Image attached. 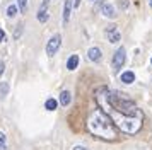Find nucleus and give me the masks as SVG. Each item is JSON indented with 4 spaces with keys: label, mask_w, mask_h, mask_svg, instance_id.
<instances>
[{
    "label": "nucleus",
    "mask_w": 152,
    "mask_h": 150,
    "mask_svg": "<svg viewBox=\"0 0 152 150\" xmlns=\"http://www.w3.org/2000/svg\"><path fill=\"white\" fill-rule=\"evenodd\" d=\"M120 79H121L123 84H132V82H135V74L128 70V72H123V74L120 75Z\"/></svg>",
    "instance_id": "obj_12"
},
{
    "label": "nucleus",
    "mask_w": 152,
    "mask_h": 150,
    "mask_svg": "<svg viewBox=\"0 0 152 150\" xmlns=\"http://www.w3.org/2000/svg\"><path fill=\"white\" fill-rule=\"evenodd\" d=\"M70 101H72V94H70L69 90H62V92H60V106H63V108H65V106H69L70 104Z\"/></svg>",
    "instance_id": "obj_10"
},
{
    "label": "nucleus",
    "mask_w": 152,
    "mask_h": 150,
    "mask_svg": "<svg viewBox=\"0 0 152 150\" xmlns=\"http://www.w3.org/2000/svg\"><path fill=\"white\" fill-rule=\"evenodd\" d=\"M17 27H19V29H15V33H14V38H15V39H17V38L21 36V33H22V24H21V26H17Z\"/></svg>",
    "instance_id": "obj_18"
},
{
    "label": "nucleus",
    "mask_w": 152,
    "mask_h": 150,
    "mask_svg": "<svg viewBox=\"0 0 152 150\" xmlns=\"http://www.w3.org/2000/svg\"><path fill=\"white\" fill-rule=\"evenodd\" d=\"M151 65H152V58H151Z\"/></svg>",
    "instance_id": "obj_25"
},
{
    "label": "nucleus",
    "mask_w": 152,
    "mask_h": 150,
    "mask_svg": "<svg viewBox=\"0 0 152 150\" xmlns=\"http://www.w3.org/2000/svg\"><path fill=\"white\" fill-rule=\"evenodd\" d=\"M9 94V82H0V95L5 97Z\"/></svg>",
    "instance_id": "obj_14"
},
{
    "label": "nucleus",
    "mask_w": 152,
    "mask_h": 150,
    "mask_svg": "<svg viewBox=\"0 0 152 150\" xmlns=\"http://www.w3.org/2000/svg\"><path fill=\"white\" fill-rule=\"evenodd\" d=\"M149 4H151V7H152V0H151V2H149Z\"/></svg>",
    "instance_id": "obj_24"
},
{
    "label": "nucleus",
    "mask_w": 152,
    "mask_h": 150,
    "mask_svg": "<svg viewBox=\"0 0 152 150\" xmlns=\"http://www.w3.org/2000/svg\"><path fill=\"white\" fill-rule=\"evenodd\" d=\"M60 44H62V36H60V34L51 36L50 41L46 43V55H48V56H53V55L60 50Z\"/></svg>",
    "instance_id": "obj_4"
},
{
    "label": "nucleus",
    "mask_w": 152,
    "mask_h": 150,
    "mask_svg": "<svg viewBox=\"0 0 152 150\" xmlns=\"http://www.w3.org/2000/svg\"><path fill=\"white\" fill-rule=\"evenodd\" d=\"M101 56H103V53H101L99 48L94 46V48H89V50H87V58H89L91 61H99Z\"/></svg>",
    "instance_id": "obj_8"
},
{
    "label": "nucleus",
    "mask_w": 152,
    "mask_h": 150,
    "mask_svg": "<svg viewBox=\"0 0 152 150\" xmlns=\"http://www.w3.org/2000/svg\"><path fill=\"white\" fill-rule=\"evenodd\" d=\"M125 61H126V50L123 46H120L115 51V55H113V72L115 74H120V70L125 65Z\"/></svg>",
    "instance_id": "obj_3"
},
{
    "label": "nucleus",
    "mask_w": 152,
    "mask_h": 150,
    "mask_svg": "<svg viewBox=\"0 0 152 150\" xmlns=\"http://www.w3.org/2000/svg\"><path fill=\"white\" fill-rule=\"evenodd\" d=\"M0 150H7V142H5V133L0 131Z\"/></svg>",
    "instance_id": "obj_16"
},
{
    "label": "nucleus",
    "mask_w": 152,
    "mask_h": 150,
    "mask_svg": "<svg viewBox=\"0 0 152 150\" xmlns=\"http://www.w3.org/2000/svg\"><path fill=\"white\" fill-rule=\"evenodd\" d=\"M79 67V55H70V58L67 60V70H75Z\"/></svg>",
    "instance_id": "obj_11"
},
{
    "label": "nucleus",
    "mask_w": 152,
    "mask_h": 150,
    "mask_svg": "<svg viewBox=\"0 0 152 150\" xmlns=\"http://www.w3.org/2000/svg\"><path fill=\"white\" fill-rule=\"evenodd\" d=\"M120 7H121V9H126V0H121V2H120Z\"/></svg>",
    "instance_id": "obj_21"
},
{
    "label": "nucleus",
    "mask_w": 152,
    "mask_h": 150,
    "mask_svg": "<svg viewBox=\"0 0 152 150\" xmlns=\"http://www.w3.org/2000/svg\"><path fill=\"white\" fill-rule=\"evenodd\" d=\"M101 14H104L106 17H110V19H113L116 14H115V7L111 5V4H103L101 5Z\"/></svg>",
    "instance_id": "obj_9"
},
{
    "label": "nucleus",
    "mask_w": 152,
    "mask_h": 150,
    "mask_svg": "<svg viewBox=\"0 0 152 150\" xmlns=\"http://www.w3.org/2000/svg\"><path fill=\"white\" fill-rule=\"evenodd\" d=\"M56 106H58V101H56V99H51V97L46 99V102H45V108L48 109V111H55Z\"/></svg>",
    "instance_id": "obj_13"
},
{
    "label": "nucleus",
    "mask_w": 152,
    "mask_h": 150,
    "mask_svg": "<svg viewBox=\"0 0 152 150\" xmlns=\"http://www.w3.org/2000/svg\"><path fill=\"white\" fill-rule=\"evenodd\" d=\"M96 101L99 108L110 116L120 131L126 135H135L142 128L144 113L138 109L135 102L128 99L118 90H110L108 87H101L96 92Z\"/></svg>",
    "instance_id": "obj_1"
},
{
    "label": "nucleus",
    "mask_w": 152,
    "mask_h": 150,
    "mask_svg": "<svg viewBox=\"0 0 152 150\" xmlns=\"http://www.w3.org/2000/svg\"><path fill=\"white\" fill-rule=\"evenodd\" d=\"M79 5H80V0H74V9H77Z\"/></svg>",
    "instance_id": "obj_23"
},
{
    "label": "nucleus",
    "mask_w": 152,
    "mask_h": 150,
    "mask_svg": "<svg viewBox=\"0 0 152 150\" xmlns=\"http://www.w3.org/2000/svg\"><path fill=\"white\" fill-rule=\"evenodd\" d=\"M72 150H87V149H86V147H80V145H77V147H74Z\"/></svg>",
    "instance_id": "obj_22"
},
{
    "label": "nucleus",
    "mask_w": 152,
    "mask_h": 150,
    "mask_svg": "<svg viewBox=\"0 0 152 150\" xmlns=\"http://www.w3.org/2000/svg\"><path fill=\"white\" fill-rule=\"evenodd\" d=\"M7 15L9 17H15L17 15V5H10L7 9Z\"/></svg>",
    "instance_id": "obj_17"
},
{
    "label": "nucleus",
    "mask_w": 152,
    "mask_h": 150,
    "mask_svg": "<svg viewBox=\"0 0 152 150\" xmlns=\"http://www.w3.org/2000/svg\"><path fill=\"white\" fill-rule=\"evenodd\" d=\"M86 130H87L92 136L101 138V140H108V142L116 140V136H118L116 125L113 123V119H111L101 108L94 109V111L87 116V119H86Z\"/></svg>",
    "instance_id": "obj_2"
},
{
    "label": "nucleus",
    "mask_w": 152,
    "mask_h": 150,
    "mask_svg": "<svg viewBox=\"0 0 152 150\" xmlns=\"http://www.w3.org/2000/svg\"><path fill=\"white\" fill-rule=\"evenodd\" d=\"M17 5H19V10L22 14L28 12V0H17Z\"/></svg>",
    "instance_id": "obj_15"
},
{
    "label": "nucleus",
    "mask_w": 152,
    "mask_h": 150,
    "mask_svg": "<svg viewBox=\"0 0 152 150\" xmlns=\"http://www.w3.org/2000/svg\"><path fill=\"white\" fill-rule=\"evenodd\" d=\"M72 7H74V0H65V5H63V24H69L70 15H72Z\"/></svg>",
    "instance_id": "obj_7"
},
{
    "label": "nucleus",
    "mask_w": 152,
    "mask_h": 150,
    "mask_svg": "<svg viewBox=\"0 0 152 150\" xmlns=\"http://www.w3.org/2000/svg\"><path fill=\"white\" fill-rule=\"evenodd\" d=\"M48 4L50 0H43V5L39 7V10H38V20L41 22V24H45L46 20H48Z\"/></svg>",
    "instance_id": "obj_6"
},
{
    "label": "nucleus",
    "mask_w": 152,
    "mask_h": 150,
    "mask_svg": "<svg viewBox=\"0 0 152 150\" xmlns=\"http://www.w3.org/2000/svg\"><path fill=\"white\" fill-rule=\"evenodd\" d=\"M2 41H5V31L4 29H0V43Z\"/></svg>",
    "instance_id": "obj_20"
},
{
    "label": "nucleus",
    "mask_w": 152,
    "mask_h": 150,
    "mask_svg": "<svg viewBox=\"0 0 152 150\" xmlns=\"http://www.w3.org/2000/svg\"><path fill=\"white\" fill-rule=\"evenodd\" d=\"M116 27H118L116 24H110L106 27V36H108L110 43H120V39H121V34H120V31Z\"/></svg>",
    "instance_id": "obj_5"
},
{
    "label": "nucleus",
    "mask_w": 152,
    "mask_h": 150,
    "mask_svg": "<svg viewBox=\"0 0 152 150\" xmlns=\"http://www.w3.org/2000/svg\"><path fill=\"white\" fill-rule=\"evenodd\" d=\"M4 72H5V63H4V61H0V77H2Z\"/></svg>",
    "instance_id": "obj_19"
}]
</instances>
